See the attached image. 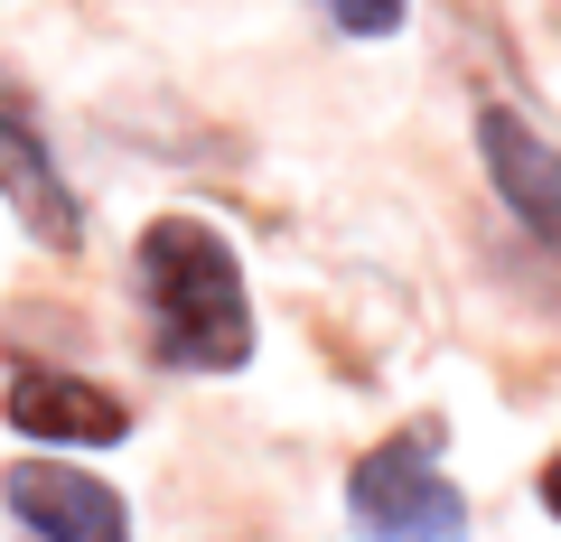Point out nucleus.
Returning a JSON list of instances; mask_svg holds the SVG:
<instances>
[{
    "label": "nucleus",
    "mask_w": 561,
    "mask_h": 542,
    "mask_svg": "<svg viewBox=\"0 0 561 542\" xmlns=\"http://www.w3.org/2000/svg\"><path fill=\"white\" fill-rule=\"evenodd\" d=\"M150 346L179 374H234L253 356V300H243V262L206 216H160L131 253Z\"/></svg>",
    "instance_id": "obj_1"
},
{
    "label": "nucleus",
    "mask_w": 561,
    "mask_h": 542,
    "mask_svg": "<svg viewBox=\"0 0 561 542\" xmlns=\"http://www.w3.org/2000/svg\"><path fill=\"white\" fill-rule=\"evenodd\" d=\"M346 515L375 542H459L468 533V496L449 486V468L431 459V430L365 449L356 477H346Z\"/></svg>",
    "instance_id": "obj_2"
},
{
    "label": "nucleus",
    "mask_w": 561,
    "mask_h": 542,
    "mask_svg": "<svg viewBox=\"0 0 561 542\" xmlns=\"http://www.w3.org/2000/svg\"><path fill=\"white\" fill-rule=\"evenodd\" d=\"M0 505H10L38 542H131V505H122V486H103L94 468H66V459L0 468Z\"/></svg>",
    "instance_id": "obj_3"
},
{
    "label": "nucleus",
    "mask_w": 561,
    "mask_h": 542,
    "mask_svg": "<svg viewBox=\"0 0 561 542\" xmlns=\"http://www.w3.org/2000/svg\"><path fill=\"white\" fill-rule=\"evenodd\" d=\"M0 412L38 449H103V440L131 430V402L84 383V374H66V365H20V374L0 383Z\"/></svg>",
    "instance_id": "obj_4"
},
{
    "label": "nucleus",
    "mask_w": 561,
    "mask_h": 542,
    "mask_svg": "<svg viewBox=\"0 0 561 542\" xmlns=\"http://www.w3.org/2000/svg\"><path fill=\"white\" fill-rule=\"evenodd\" d=\"M0 197L20 206V224L47 243V253H76L84 243V206H76V187H66L57 150H47L38 113H28L10 84H0Z\"/></svg>",
    "instance_id": "obj_5"
},
{
    "label": "nucleus",
    "mask_w": 561,
    "mask_h": 542,
    "mask_svg": "<svg viewBox=\"0 0 561 542\" xmlns=\"http://www.w3.org/2000/svg\"><path fill=\"white\" fill-rule=\"evenodd\" d=\"M478 150H486L496 197L524 216V234L561 253V150L542 141L524 113H505V103H486V113H478Z\"/></svg>",
    "instance_id": "obj_6"
},
{
    "label": "nucleus",
    "mask_w": 561,
    "mask_h": 542,
    "mask_svg": "<svg viewBox=\"0 0 561 542\" xmlns=\"http://www.w3.org/2000/svg\"><path fill=\"white\" fill-rule=\"evenodd\" d=\"M319 10L346 28V38H393V28L412 20V0H319Z\"/></svg>",
    "instance_id": "obj_7"
},
{
    "label": "nucleus",
    "mask_w": 561,
    "mask_h": 542,
    "mask_svg": "<svg viewBox=\"0 0 561 542\" xmlns=\"http://www.w3.org/2000/svg\"><path fill=\"white\" fill-rule=\"evenodd\" d=\"M542 505H552V515H561V459L542 468Z\"/></svg>",
    "instance_id": "obj_8"
}]
</instances>
